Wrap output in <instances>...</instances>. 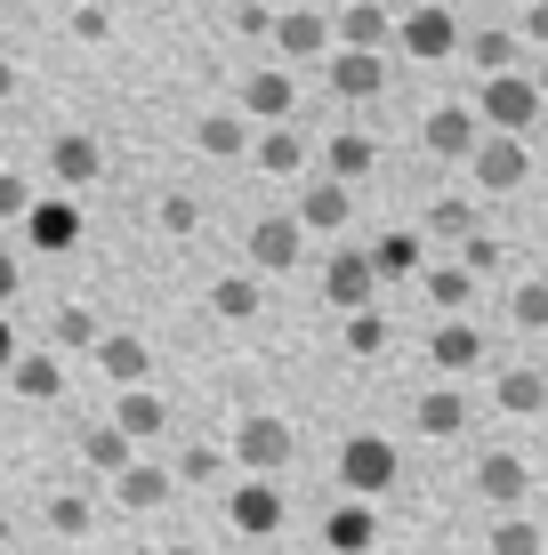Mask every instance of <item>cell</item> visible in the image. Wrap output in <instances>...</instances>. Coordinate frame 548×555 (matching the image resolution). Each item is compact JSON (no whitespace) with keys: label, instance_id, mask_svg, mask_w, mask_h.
Wrapping results in <instances>:
<instances>
[{"label":"cell","instance_id":"484cf974","mask_svg":"<svg viewBox=\"0 0 548 555\" xmlns=\"http://www.w3.org/2000/svg\"><path fill=\"white\" fill-rule=\"evenodd\" d=\"M364 169H371V138H364V129L331 138V178H364Z\"/></svg>","mask_w":548,"mask_h":555},{"label":"cell","instance_id":"5bb4252c","mask_svg":"<svg viewBox=\"0 0 548 555\" xmlns=\"http://www.w3.org/2000/svg\"><path fill=\"white\" fill-rule=\"evenodd\" d=\"M113 427H122L129 443H145V435L169 427V403H162L154 387H122V403H113Z\"/></svg>","mask_w":548,"mask_h":555},{"label":"cell","instance_id":"b9f144b4","mask_svg":"<svg viewBox=\"0 0 548 555\" xmlns=\"http://www.w3.org/2000/svg\"><path fill=\"white\" fill-rule=\"evenodd\" d=\"M162 555H211V547H162Z\"/></svg>","mask_w":548,"mask_h":555},{"label":"cell","instance_id":"5b68a950","mask_svg":"<svg viewBox=\"0 0 548 555\" xmlns=\"http://www.w3.org/2000/svg\"><path fill=\"white\" fill-rule=\"evenodd\" d=\"M98 169H105V145L89 138V129H65V138L49 145V185H56V194H73V185H89V178H98Z\"/></svg>","mask_w":548,"mask_h":555},{"label":"cell","instance_id":"3957f363","mask_svg":"<svg viewBox=\"0 0 548 555\" xmlns=\"http://www.w3.org/2000/svg\"><path fill=\"white\" fill-rule=\"evenodd\" d=\"M234 459H242V475H275L282 459H291V427H282L275 411H251L234 427Z\"/></svg>","mask_w":548,"mask_h":555},{"label":"cell","instance_id":"4316f807","mask_svg":"<svg viewBox=\"0 0 548 555\" xmlns=\"http://www.w3.org/2000/svg\"><path fill=\"white\" fill-rule=\"evenodd\" d=\"M371 266H380V274H411V266H420V242H411V234L371 242Z\"/></svg>","mask_w":548,"mask_h":555},{"label":"cell","instance_id":"f1b7e54d","mask_svg":"<svg viewBox=\"0 0 548 555\" xmlns=\"http://www.w3.org/2000/svg\"><path fill=\"white\" fill-rule=\"evenodd\" d=\"M347 347H355V354H380V347H387V322L371 314V306H355V314H347Z\"/></svg>","mask_w":548,"mask_h":555},{"label":"cell","instance_id":"d6a6232c","mask_svg":"<svg viewBox=\"0 0 548 555\" xmlns=\"http://www.w3.org/2000/svg\"><path fill=\"white\" fill-rule=\"evenodd\" d=\"M234 25L251 33V41H275V9L267 0H234Z\"/></svg>","mask_w":548,"mask_h":555},{"label":"cell","instance_id":"f35d334b","mask_svg":"<svg viewBox=\"0 0 548 555\" xmlns=\"http://www.w3.org/2000/svg\"><path fill=\"white\" fill-rule=\"evenodd\" d=\"M484 491H517V459H493V467H484Z\"/></svg>","mask_w":548,"mask_h":555},{"label":"cell","instance_id":"83f0119b","mask_svg":"<svg viewBox=\"0 0 548 555\" xmlns=\"http://www.w3.org/2000/svg\"><path fill=\"white\" fill-rule=\"evenodd\" d=\"M154 218H162V234H178V242H186V234L202 225V202H194V194H162Z\"/></svg>","mask_w":548,"mask_h":555},{"label":"cell","instance_id":"ee69618b","mask_svg":"<svg viewBox=\"0 0 548 555\" xmlns=\"http://www.w3.org/2000/svg\"><path fill=\"white\" fill-rule=\"evenodd\" d=\"M56 555H81V540H65V547H56Z\"/></svg>","mask_w":548,"mask_h":555},{"label":"cell","instance_id":"f6af8a7d","mask_svg":"<svg viewBox=\"0 0 548 555\" xmlns=\"http://www.w3.org/2000/svg\"><path fill=\"white\" fill-rule=\"evenodd\" d=\"M218 9H234V0H218Z\"/></svg>","mask_w":548,"mask_h":555},{"label":"cell","instance_id":"7a4b0ae2","mask_svg":"<svg viewBox=\"0 0 548 555\" xmlns=\"http://www.w3.org/2000/svg\"><path fill=\"white\" fill-rule=\"evenodd\" d=\"M339 483H347L355 500H380V491L395 483V443H380V435H355V443L339 451Z\"/></svg>","mask_w":548,"mask_h":555},{"label":"cell","instance_id":"ffe728a7","mask_svg":"<svg viewBox=\"0 0 548 555\" xmlns=\"http://www.w3.org/2000/svg\"><path fill=\"white\" fill-rule=\"evenodd\" d=\"M81 459H89L98 475H122L129 459H138V443H129V435H122V427L105 418V427H89V435H81Z\"/></svg>","mask_w":548,"mask_h":555},{"label":"cell","instance_id":"f546056e","mask_svg":"<svg viewBox=\"0 0 548 555\" xmlns=\"http://www.w3.org/2000/svg\"><path fill=\"white\" fill-rule=\"evenodd\" d=\"M468 138H476L468 113H436V121H428V145H436V153H468Z\"/></svg>","mask_w":548,"mask_h":555},{"label":"cell","instance_id":"74e56055","mask_svg":"<svg viewBox=\"0 0 548 555\" xmlns=\"http://www.w3.org/2000/svg\"><path fill=\"white\" fill-rule=\"evenodd\" d=\"M484 178L508 185V178H517V153H508V145H500V153H484Z\"/></svg>","mask_w":548,"mask_h":555},{"label":"cell","instance_id":"cb8c5ba5","mask_svg":"<svg viewBox=\"0 0 548 555\" xmlns=\"http://www.w3.org/2000/svg\"><path fill=\"white\" fill-rule=\"evenodd\" d=\"M49 338H56V347H98V314H89V306H56Z\"/></svg>","mask_w":548,"mask_h":555},{"label":"cell","instance_id":"30bf717a","mask_svg":"<svg viewBox=\"0 0 548 555\" xmlns=\"http://www.w3.org/2000/svg\"><path fill=\"white\" fill-rule=\"evenodd\" d=\"M169 491H178V475H169V467H145V459H129V467L113 475V507H129V515L162 507Z\"/></svg>","mask_w":548,"mask_h":555},{"label":"cell","instance_id":"d6986e66","mask_svg":"<svg viewBox=\"0 0 548 555\" xmlns=\"http://www.w3.org/2000/svg\"><path fill=\"white\" fill-rule=\"evenodd\" d=\"M258 306H267V298H258V274H218L211 282V314L218 322H251Z\"/></svg>","mask_w":548,"mask_h":555},{"label":"cell","instance_id":"277c9868","mask_svg":"<svg viewBox=\"0 0 548 555\" xmlns=\"http://www.w3.org/2000/svg\"><path fill=\"white\" fill-rule=\"evenodd\" d=\"M16 225H25V242H33V250H49V258L81 242V209H73L65 194H33V209Z\"/></svg>","mask_w":548,"mask_h":555},{"label":"cell","instance_id":"8992f818","mask_svg":"<svg viewBox=\"0 0 548 555\" xmlns=\"http://www.w3.org/2000/svg\"><path fill=\"white\" fill-rule=\"evenodd\" d=\"M98 371L113 378V387H145V371H154V347H145L138 331H98Z\"/></svg>","mask_w":548,"mask_h":555},{"label":"cell","instance_id":"e575fe53","mask_svg":"<svg viewBox=\"0 0 548 555\" xmlns=\"http://www.w3.org/2000/svg\"><path fill=\"white\" fill-rule=\"evenodd\" d=\"M420 427H428V435H451V427H460V403H451V395H428V403H420Z\"/></svg>","mask_w":548,"mask_h":555},{"label":"cell","instance_id":"4dcf8cb0","mask_svg":"<svg viewBox=\"0 0 548 555\" xmlns=\"http://www.w3.org/2000/svg\"><path fill=\"white\" fill-rule=\"evenodd\" d=\"M484 105H493V121H508V129H517L524 113H533V98H524L517 81H493V98H484Z\"/></svg>","mask_w":548,"mask_h":555},{"label":"cell","instance_id":"52a82bcc","mask_svg":"<svg viewBox=\"0 0 548 555\" xmlns=\"http://www.w3.org/2000/svg\"><path fill=\"white\" fill-rule=\"evenodd\" d=\"M251 138H258V121L242 105H226V113H202L194 121V145L211 153V162H234V153H251Z\"/></svg>","mask_w":548,"mask_h":555},{"label":"cell","instance_id":"2e32d148","mask_svg":"<svg viewBox=\"0 0 548 555\" xmlns=\"http://www.w3.org/2000/svg\"><path fill=\"white\" fill-rule=\"evenodd\" d=\"M9 387L25 395V403H56V395H65V371H56V354L41 347V354H16L9 362Z\"/></svg>","mask_w":548,"mask_h":555},{"label":"cell","instance_id":"8fae6325","mask_svg":"<svg viewBox=\"0 0 548 555\" xmlns=\"http://www.w3.org/2000/svg\"><path fill=\"white\" fill-rule=\"evenodd\" d=\"M291 105H298V89H291L282 65H258L251 81H242V113H251V121H291Z\"/></svg>","mask_w":548,"mask_h":555},{"label":"cell","instance_id":"7bdbcfd3","mask_svg":"<svg viewBox=\"0 0 548 555\" xmlns=\"http://www.w3.org/2000/svg\"><path fill=\"white\" fill-rule=\"evenodd\" d=\"M0 547H9V507H0Z\"/></svg>","mask_w":548,"mask_h":555},{"label":"cell","instance_id":"ba28073f","mask_svg":"<svg viewBox=\"0 0 548 555\" xmlns=\"http://www.w3.org/2000/svg\"><path fill=\"white\" fill-rule=\"evenodd\" d=\"M298 242H307L298 218H258L251 225V266L258 274H282V266H298Z\"/></svg>","mask_w":548,"mask_h":555},{"label":"cell","instance_id":"603a6c76","mask_svg":"<svg viewBox=\"0 0 548 555\" xmlns=\"http://www.w3.org/2000/svg\"><path fill=\"white\" fill-rule=\"evenodd\" d=\"M404 49H411V56H444V49H451L444 9H420V16H411V25H404Z\"/></svg>","mask_w":548,"mask_h":555},{"label":"cell","instance_id":"ac0fdd59","mask_svg":"<svg viewBox=\"0 0 548 555\" xmlns=\"http://www.w3.org/2000/svg\"><path fill=\"white\" fill-rule=\"evenodd\" d=\"M275 49H282V56L331 49V25H323V16H315V9H282V16H275Z\"/></svg>","mask_w":548,"mask_h":555},{"label":"cell","instance_id":"6da1fadb","mask_svg":"<svg viewBox=\"0 0 548 555\" xmlns=\"http://www.w3.org/2000/svg\"><path fill=\"white\" fill-rule=\"evenodd\" d=\"M226 524H234L242 540H275V531H282V491H275V475H242L234 500H226Z\"/></svg>","mask_w":548,"mask_h":555},{"label":"cell","instance_id":"60d3db41","mask_svg":"<svg viewBox=\"0 0 548 555\" xmlns=\"http://www.w3.org/2000/svg\"><path fill=\"white\" fill-rule=\"evenodd\" d=\"M9 98H16V65L0 56V105H9Z\"/></svg>","mask_w":548,"mask_h":555},{"label":"cell","instance_id":"8d00e7d4","mask_svg":"<svg viewBox=\"0 0 548 555\" xmlns=\"http://www.w3.org/2000/svg\"><path fill=\"white\" fill-rule=\"evenodd\" d=\"M16 291H25V266H16V250H0V306H9Z\"/></svg>","mask_w":548,"mask_h":555},{"label":"cell","instance_id":"d590c367","mask_svg":"<svg viewBox=\"0 0 548 555\" xmlns=\"http://www.w3.org/2000/svg\"><path fill=\"white\" fill-rule=\"evenodd\" d=\"M468 354H476V331H460V322L436 331V362H468Z\"/></svg>","mask_w":548,"mask_h":555},{"label":"cell","instance_id":"836d02e7","mask_svg":"<svg viewBox=\"0 0 548 555\" xmlns=\"http://www.w3.org/2000/svg\"><path fill=\"white\" fill-rule=\"evenodd\" d=\"M25 209H33V178H9V169H0V218H25Z\"/></svg>","mask_w":548,"mask_h":555},{"label":"cell","instance_id":"e0dca14e","mask_svg":"<svg viewBox=\"0 0 548 555\" xmlns=\"http://www.w3.org/2000/svg\"><path fill=\"white\" fill-rule=\"evenodd\" d=\"M323 547H331V555H364V547H371V500H347V507H331V524H323Z\"/></svg>","mask_w":548,"mask_h":555},{"label":"cell","instance_id":"1f68e13d","mask_svg":"<svg viewBox=\"0 0 548 555\" xmlns=\"http://www.w3.org/2000/svg\"><path fill=\"white\" fill-rule=\"evenodd\" d=\"M113 33V9L105 0H81V9H73V41H105Z\"/></svg>","mask_w":548,"mask_h":555},{"label":"cell","instance_id":"7402d4cb","mask_svg":"<svg viewBox=\"0 0 548 555\" xmlns=\"http://www.w3.org/2000/svg\"><path fill=\"white\" fill-rule=\"evenodd\" d=\"M339 41H347V49H380L387 41V16L371 9V0H355V9L339 16Z\"/></svg>","mask_w":548,"mask_h":555},{"label":"cell","instance_id":"d4e9b609","mask_svg":"<svg viewBox=\"0 0 548 555\" xmlns=\"http://www.w3.org/2000/svg\"><path fill=\"white\" fill-rule=\"evenodd\" d=\"M218 467H226V451H218V443H186L169 475H178V483H218Z\"/></svg>","mask_w":548,"mask_h":555},{"label":"cell","instance_id":"7c38bea8","mask_svg":"<svg viewBox=\"0 0 548 555\" xmlns=\"http://www.w3.org/2000/svg\"><path fill=\"white\" fill-rule=\"evenodd\" d=\"M347 178H315L307 185V202H298V225H307V234H339V225H347Z\"/></svg>","mask_w":548,"mask_h":555},{"label":"cell","instance_id":"9c48e42d","mask_svg":"<svg viewBox=\"0 0 548 555\" xmlns=\"http://www.w3.org/2000/svg\"><path fill=\"white\" fill-rule=\"evenodd\" d=\"M371 282H380V266H371V250H339V258L323 266V298H331V306H347V314H355V306L371 298Z\"/></svg>","mask_w":548,"mask_h":555},{"label":"cell","instance_id":"44dd1931","mask_svg":"<svg viewBox=\"0 0 548 555\" xmlns=\"http://www.w3.org/2000/svg\"><path fill=\"white\" fill-rule=\"evenodd\" d=\"M89 524H98V507H89L81 491H56L49 500V531L56 540H89Z\"/></svg>","mask_w":548,"mask_h":555},{"label":"cell","instance_id":"4fadbf2b","mask_svg":"<svg viewBox=\"0 0 548 555\" xmlns=\"http://www.w3.org/2000/svg\"><path fill=\"white\" fill-rule=\"evenodd\" d=\"M251 162L267 169V178H291V169H307V145H298L291 121H267V129L251 138Z\"/></svg>","mask_w":548,"mask_h":555},{"label":"cell","instance_id":"ab89813d","mask_svg":"<svg viewBox=\"0 0 548 555\" xmlns=\"http://www.w3.org/2000/svg\"><path fill=\"white\" fill-rule=\"evenodd\" d=\"M16 362V331H9V314H0V371Z\"/></svg>","mask_w":548,"mask_h":555},{"label":"cell","instance_id":"9a60e30c","mask_svg":"<svg viewBox=\"0 0 548 555\" xmlns=\"http://www.w3.org/2000/svg\"><path fill=\"white\" fill-rule=\"evenodd\" d=\"M380 49H331V89L339 98H380Z\"/></svg>","mask_w":548,"mask_h":555}]
</instances>
